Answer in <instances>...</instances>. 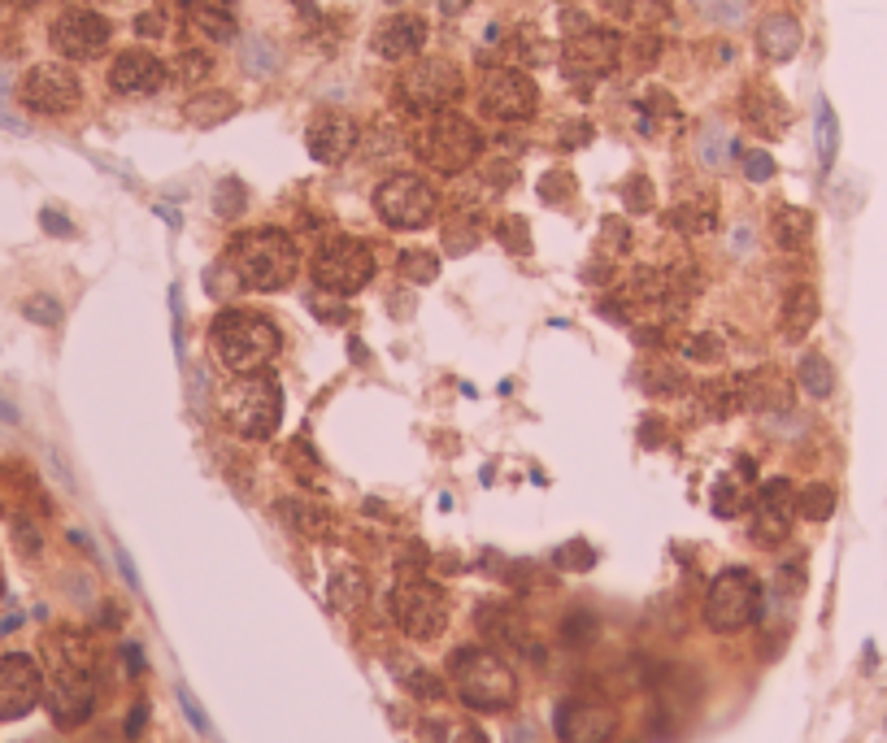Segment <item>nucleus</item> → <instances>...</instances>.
I'll use <instances>...</instances> for the list:
<instances>
[{"label": "nucleus", "instance_id": "1", "mask_svg": "<svg viewBox=\"0 0 887 743\" xmlns=\"http://www.w3.org/2000/svg\"><path fill=\"white\" fill-rule=\"evenodd\" d=\"M226 270L249 292H283L301 270V252H296V240L288 231L258 227V231H244V235L231 240Z\"/></svg>", "mask_w": 887, "mask_h": 743}, {"label": "nucleus", "instance_id": "2", "mask_svg": "<svg viewBox=\"0 0 887 743\" xmlns=\"http://www.w3.org/2000/svg\"><path fill=\"white\" fill-rule=\"evenodd\" d=\"M209 344H213V357L222 361V370H231V374H261L274 361V352H279V331L261 313L226 309V313H218V322L209 331Z\"/></svg>", "mask_w": 887, "mask_h": 743}, {"label": "nucleus", "instance_id": "3", "mask_svg": "<svg viewBox=\"0 0 887 743\" xmlns=\"http://www.w3.org/2000/svg\"><path fill=\"white\" fill-rule=\"evenodd\" d=\"M448 670H453L457 695L466 700L470 709H478V713H501V709H510L518 700L514 670L496 652H487V647H462Z\"/></svg>", "mask_w": 887, "mask_h": 743}, {"label": "nucleus", "instance_id": "4", "mask_svg": "<svg viewBox=\"0 0 887 743\" xmlns=\"http://www.w3.org/2000/svg\"><path fill=\"white\" fill-rule=\"evenodd\" d=\"M222 418L244 440H270L283 422V392L270 374H235L222 392Z\"/></svg>", "mask_w": 887, "mask_h": 743}, {"label": "nucleus", "instance_id": "5", "mask_svg": "<svg viewBox=\"0 0 887 743\" xmlns=\"http://www.w3.org/2000/svg\"><path fill=\"white\" fill-rule=\"evenodd\" d=\"M478 149H483V135L462 113H444L440 109V113H431L414 131L417 161L431 165L435 174H462L466 165H474Z\"/></svg>", "mask_w": 887, "mask_h": 743}, {"label": "nucleus", "instance_id": "6", "mask_svg": "<svg viewBox=\"0 0 887 743\" xmlns=\"http://www.w3.org/2000/svg\"><path fill=\"white\" fill-rule=\"evenodd\" d=\"M762 613V583L757 574L748 570H723L709 592H705V626L718 631V635H730V631H744L753 626Z\"/></svg>", "mask_w": 887, "mask_h": 743}, {"label": "nucleus", "instance_id": "7", "mask_svg": "<svg viewBox=\"0 0 887 743\" xmlns=\"http://www.w3.org/2000/svg\"><path fill=\"white\" fill-rule=\"evenodd\" d=\"M370 279H374V252L362 240L340 235L317 248V257H313V283L331 297H353Z\"/></svg>", "mask_w": 887, "mask_h": 743}, {"label": "nucleus", "instance_id": "8", "mask_svg": "<svg viewBox=\"0 0 887 743\" xmlns=\"http://www.w3.org/2000/svg\"><path fill=\"white\" fill-rule=\"evenodd\" d=\"M374 209H379V218H383L387 227H396V231H417V227H426V222L435 218L440 197H435V188H431L422 174H392V179L379 183Z\"/></svg>", "mask_w": 887, "mask_h": 743}, {"label": "nucleus", "instance_id": "9", "mask_svg": "<svg viewBox=\"0 0 887 743\" xmlns=\"http://www.w3.org/2000/svg\"><path fill=\"white\" fill-rule=\"evenodd\" d=\"M392 618L405 635L435 640L448 626V595L426 579H401L396 592H392Z\"/></svg>", "mask_w": 887, "mask_h": 743}, {"label": "nucleus", "instance_id": "10", "mask_svg": "<svg viewBox=\"0 0 887 743\" xmlns=\"http://www.w3.org/2000/svg\"><path fill=\"white\" fill-rule=\"evenodd\" d=\"M478 104L496 122H526L540 104V92L518 66H492L478 79Z\"/></svg>", "mask_w": 887, "mask_h": 743}, {"label": "nucleus", "instance_id": "11", "mask_svg": "<svg viewBox=\"0 0 887 743\" xmlns=\"http://www.w3.org/2000/svg\"><path fill=\"white\" fill-rule=\"evenodd\" d=\"M401 97L422 113H440L462 97V70L448 57H422L405 70L401 79Z\"/></svg>", "mask_w": 887, "mask_h": 743}, {"label": "nucleus", "instance_id": "12", "mask_svg": "<svg viewBox=\"0 0 887 743\" xmlns=\"http://www.w3.org/2000/svg\"><path fill=\"white\" fill-rule=\"evenodd\" d=\"M618 57H623V40L614 31H596V27H583L574 31L562 49V74L571 83H596L605 74L618 70Z\"/></svg>", "mask_w": 887, "mask_h": 743}, {"label": "nucleus", "instance_id": "13", "mask_svg": "<svg viewBox=\"0 0 887 743\" xmlns=\"http://www.w3.org/2000/svg\"><path fill=\"white\" fill-rule=\"evenodd\" d=\"M18 97H22V104H27L31 113H49V118H57V113H70V109L83 100V88H79V74H74L70 66L44 61V66H31V70H27Z\"/></svg>", "mask_w": 887, "mask_h": 743}, {"label": "nucleus", "instance_id": "14", "mask_svg": "<svg viewBox=\"0 0 887 743\" xmlns=\"http://www.w3.org/2000/svg\"><path fill=\"white\" fill-rule=\"evenodd\" d=\"M44 695V674L27 652L0 656V722L27 717Z\"/></svg>", "mask_w": 887, "mask_h": 743}, {"label": "nucleus", "instance_id": "15", "mask_svg": "<svg viewBox=\"0 0 887 743\" xmlns=\"http://www.w3.org/2000/svg\"><path fill=\"white\" fill-rule=\"evenodd\" d=\"M553 731L562 743H605L618 731V713L605 700H562L553 713Z\"/></svg>", "mask_w": 887, "mask_h": 743}, {"label": "nucleus", "instance_id": "16", "mask_svg": "<svg viewBox=\"0 0 887 743\" xmlns=\"http://www.w3.org/2000/svg\"><path fill=\"white\" fill-rule=\"evenodd\" d=\"M109 36H113V27L97 9H65L52 22V49L61 57H70V61H88V57L104 52Z\"/></svg>", "mask_w": 887, "mask_h": 743}, {"label": "nucleus", "instance_id": "17", "mask_svg": "<svg viewBox=\"0 0 887 743\" xmlns=\"http://www.w3.org/2000/svg\"><path fill=\"white\" fill-rule=\"evenodd\" d=\"M305 149L322 165H340L357 149V122L349 113H340V109H322L310 122V131H305Z\"/></svg>", "mask_w": 887, "mask_h": 743}, {"label": "nucleus", "instance_id": "18", "mask_svg": "<svg viewBox=\"0 0 887 743\" xmlns=\"http://www.w3.org/2000/svg\"><path fill=\"white\" fill-rule=\"evenodd\" d=\"M792 535V483L787 479H770L757 492V513L748 526V540L762 548H775Z\"/></svg>", "mask_w": 887, "mask_h": 743}, {"label": "nucleus", "instance_id": "19", "mask_svg": "<svg viewBox=\"0 0 887 743\" xmlns=\"http://www.w3.org/2000/svg\"><path fill=\"white\" fill-rule=\"evenodd\" d=\"M161 79H165V66L144 49L118 52L113 66H109V88L122 92V97H153Z\"/></svg>", "mask_w": 887, "mask_h": 743}, {"label": "nucleus", "instance_id": "20", "mask_svg": "<svg viewBox=\"0 0 887 743\" xmlns=\"http://www.w3.org/2000/svg\"><path fill=\"white\" fill-rule=\"evenodd\" d=\"M422 44H426V22L414 18V13H392L370 36V49L379 52L383 61H410V57L422 52Z\"/></svg>", "mask_w": 887, "mask_h": 743}, {"label": "nucleus", "instance_id": "21", "mask_svg": "<svg viewBox=\"0 0 887 743\" xmlns=\"http://www.w3.org/2000/svg\"><path fill=\"white\" fill-rule=\"evenodd\" d=\"M818 288L814 283H796L787 297H783V313H779V331L787 344H800L809 331H814V322H818Z\"/></svg>", "mask_w": 887, "mask_h": 743}, {"label": "nucleus", "instance_id": "22", "mask_svg": "<svg viewBox=\"0 0 887 743\" xmlns=\"http://www.w3.org/2000/svg\"><path fill=\"white\" fill-rule=\"evenodd\" d=\"M800 40H805V31H800V22L792 18V13H770V18H762V27H757V52L766 57V61H792L796 52H800Z\"/></svg>", "mask_w": 887, "mask_h": 743}, {"label": "nucleus", "instance_id": "23", "mask_svg": "<svg viewBox=\"0 0 887 743\" xmlns=\"http://www.w3.org/2000/svg\"><path fill=\"white\" fill-rule=\"evenodd\" d=\"M744 122L753 127V131H762V135H783L787 131V104H783V97L775 92V88H766V83H757V88H748L744 92Z\"/></svg>", "mask_w": 887, "mask_h": 743}, {"label": "nucleus", "instance_id": "24", "mask_svg": "<svg viewBox=\"0 0 887 743\" xmlns=\"http://www.w3.org/2000/svg\"><path fill=\"white\" fill-rule=\"evenodd\" d=\"M183 113H188V122L192 127H222L226 118H235L240 113V100L231 97V92H218V88H209V92H196V97L183 104Z\"/></svg>", "mask_w": 887, "mask_h": 743}, {"label": "nucleus", "instance_id": "25", "mask_svg": "<svg viewBox=\"0 0 887 743\" xmlns=\"http://www.w3.org/2000/svg\"><path fill=\"white\" fill-rule=\"evenodd\" d=\"M671 227L683 235H709L718 227V204L709 197H692L671 209Z\"/></svg>", "mask_w": 887, "mask_h": 743}, {"label": "nucleus", "instance_id": "26", "mask_svg": "<svg viewBox=\"0 0 887 743\" xmlns=\"http://www.w3.org/2000/svg\"><path fill=\"white\" fill-rule=\"evenodd\" d=\"M775 244L787 248V252H796V248L809 244V235H814V218L805 213V209H792V204H779L775 209Z\"/></svg>", "mask_w": 887, "mask_h": 743}, {"label": "nucleus", "instance_id": "27", "mask_svg": "<svg viewBox=\"0 0 887 743\" xmlns=\"http://www.w3.org/2000/svg\"><path fill=\"white\" fill-rule=\"evenodd\" d=\"M796 383H800V392H809L814 400H827L835 392L831 361H827L823 352H805L800 365H796Z\"/></svg>", "mask_w": 887, "mask_h": 743}, {"label": "nucleus", "instance_id": "28", "mask_svg": "<svg viewBox=\"0 0 887 743\" xmlns=\"http://www.w3.org/2000/svg\"><path fill=\"white\" fill-rule=\"evenodd\" d=\"M188 18H192V31L213 40V44L235 40V22H231V13L218 9V4H188Z\"/></svg>", "mask_w": 887, "mask_h": 743}, {"label": "nucleus", "instance_id": "29", "mask_svg": "<svg viewBox=\"0 0 887 743\" xmlns=\"http://www.w3.org/2000/svg\"><path fill=\"white\" fill-rule=\"evenodd\" d=\"M814 135H818V165H823V170H831L835 157H839V122H835V109L827 104V100H818Z\"/></svg>", "mask_w": 887, "mask_h": 743}, {"label": "nucleus", "instance_id": "30", "mask_svg": "<svg viewBox=\"0 0 887 743\" xmlns=\"http://www.w3.org/2000/svg\"><path fill=\"white\" fill-rule=\"evenodd\" d=\"M396 270L410 279V283H435V274H440V252H431V248H405L401 257H396Z\"/></svg>", "mask_w": 887, "mask_h": 743}, {"label": "nucleus", "instance_id": "31", "mask_svg": "<svg viewBox=\"0 0 887 743\" xmlns=\"http://www.w3.org/2000/svg\"><path fill=\"white\" fill-rule=\"evenodd\" d=\"M626 292H631V300H639V304H653V300L666 304V297H671V274L644 265V270L631 274V288H626Z\"/></svg>", "mask_w": 887, "mask_h": 743}, {"label": "nucleus", "instance_id": "32", "mask_svg": "<svg viewBox=\"0 0 887 743\" xmlns=\"http://www.w3.org/2000/svg\"><path fill=\"white\" fill-rule=\"evenodd\" d=\"M639 383H644L653 396H678V392H687L683 370H675V365H657V361L639 370Z\"/></svg>", "mask_w": 887, "mask_h": 743}, {"label": "nucleus", "instance_id": "33", "mask_svg": "<svg viewBox=\"0 0 887 743\" xmlns=\"http://www.w3.org/2000/svg\"><path fill=\"white\" fill-rule=\"evenodd\" d=\"M279 513L288 518V526L292 531H301V535H322L326 531V513L322 509H313V504H305V500H283L279 504Z\"/></svg>", "mask_w": 887, "mask_h": 743}, {"label": "nucleus", "instance_id": "34", "mask_svg": "<svg viewBox=\"0 0 887 743\" xmlns=\"http://www.w3.org/2000/svg\"><path fill=\"white\" fill-rule=\"evenodd\" d=\"M796 509H800V518H809V522H827L835 513V488H827V483L805 488V492L796 495Z\"/></svg>", "mask_w": 887, "mask_h": 743}, {"label": "nucleus", "instance_id": "35", "mask_svg": "<svg viewBox=\"0 0 887 743\" xmlns=\"http://www.w3.org/2000/svg\"><path fill=\"white\" fill-rule=\"evenodd\" d=\"M331 600H335L340 609H357L365 600V579L357 570H340V574L331 579Z\"/></svg>", "mask_w": 887, "mask_h": 743}, {"label": "nucleus", "instance_id": "36", "mask_svg": "<svg viewBox=\"0 0 887 743\" xmlns=\"http://www.w3.org/2000/svg\"><path fill=\"white\" fill-rule=\"evenodd\" d=\"M723 352H727V344L714 331H696V335L683 340V357L687 361H723Z\"/></svg>", "mask_w": 887, "mask_h": 743}, {"label": "nucleus", "instance_id": "37", "mask_svg": "<svg viewBox=\"0 0 887 743\" xmlns=\"http://www.w3.org/2000/svg\"><path fill=\"white\" fill-rule=\"evenodd\" d=\"M244 204H249V197H244V183H240V179H222V183H218V192H213V213H218V218H235Z\"/></svg>", "mask_w": 887, "mask_h": 743}, {"label": "nucleus", "instance_id": "38", "mask_svg": "<svg viewBox=\"0 0 887 743\" xmlns=\"http://www.w3.org/2000/svg\"><path fill=\"white\" fill-rule=\"evenodd\" d=\"M496 235H501V244L510 248V252H518V257H526L531 252V227H526V218H505L501 227H496Z\"/></svg>", "mask_w": 887, "mask_h": 743}, {"label": "nucleus", "instance_id": "39", "mask_svg": "<svg viewBox=\"0 0 887 743\" xmlns=\"http://www.w3.org/2000/svg\"><path fill=\"white\" fill-rule=\"evenodd\" d=\"M22 313H27V322H36V327H61V300L44 297V292L27 300Z\"/></svg>", "mask_w": 887, "mask_h": 743}, {"label": "nucleus", "instance_id": "40", "mask_svg": "<svg viewBox=\"0 0 887 743\" xmlns=\"http://www.w3.org/2000/svg\"><path fill=\"white\" fill-rule=\"evenodd\" d=\"M553 565H562V570H592V565H596V552L583 544V540H571V544H562L553 552Z\"/></svg>", "mask_w": 887, "mask_h": 743}, {"label": "nucleus", "instance_id": "41", "mask_svg": "<svg viewBox=\"0 0 887 743\" xmlns=\"http://www.w3.org/2000/svg\"><path fill=\"white\" fill-rule=\"evenodd\" d=\"M623 204L631 213H648L653 209V183L644 174H631L623 183Z\"/></svg>", "mask_w": 887, "mask_h": 743}, {"label": "nucleus", "instance_id": "42", "mask_svg": "<svg viewBox=\"0 0 887 743\" xmlns=\"http://www.w3.org/2000/svg\"><path fill=\"white\" fill-rule=\"evenodd\" d=\"M562 640L571 647L592 644V640H596V618H592V613H571L566 626H562Z\"/></svg>", "mask_w": 887, "mask_h": 743}, {"label": "nucleus", "instance_id": "43", "mask_svg": "<svg viewBox=\"0 0 887 743\" xmlns=\"http://www.w3.org/2000/svg\"><path fill=\"white\" fill-rule=\"evenodd\" d=\"M244 66H249L253 74H270V70L279 66V52L270 49L265 40H249V44H244Z\"/></svg>", "mask_w": 887, "mask_h": 743}, {"label": "nucleus", "instance_id": "44", "mask_svg": "<svg viewBox=\"0 0 887 743\" xmlns=\"http://www.w3.org/2000/svg\"><path fill=\"white\" fill-rule=\"evenodd\" d=\"M730 149H735V144H730V135H727V131H718V127H709V131H705V140H700V157H705L709 165H723V161L730 157Z\"/></svg>", "mask_w": 887, "mask_h": 743}, {"label": "nucleus", "instance_id": "45", "mask_svg": "<svg viewBox=\"0 0 887 743\" xmlns=\"http://www.w3.org/2000/svg\"><path fill=\"white\" fill-rule=\"evenodd\" d=\"M744 174H748L753 183H770V179H775V157L766 149L744 152Z\"/></svg>", "mask_w": 887, "mask_h": 743}, {"label": "nucleus", "instance_id": "46", "mask_svg": "<svg viewBox=\"0 0 887 743\" xmlns=\"http://www.w3.org/2000/svg\"><path fill=\"white\" fill-rule=\"evenodd\" d=\"M574 192V179L566 170H557V174H544V183H540V197L548 200V204H566Z\"/></svg>", "mask_w": 887, "mask_h": 743}, {"label": "nucleus", "instance_id": "47", "mask_svg": "<svg viewBox=\"0 0 887 743\" xmlns=\"http://www.w3.org/2000/svg\"><path fill=\"white\" fill-rule=\"evenodd\" d=\"M739 509H744V495H739V488H735L730 479H723V483L714 488V513H718V518H735Z\"/></svg>", "mask_w": 887, "mask_h": 743}, {"label": "nucleus", "instance_id": "48", "mask_svg": "<svg viewBox=\"0 0 887 743\" xmlns=\"http://www.w3.org/2000/svg\"><path fill=\"white\" fill-rule=\"evenodd\" d=\"M179 704H183V713H188V722L201 731V735H213V722H209V713L196 704V695L188 692V687H179Z\"/></svg>", "mask_w": 887, "mask_h": 743}, {"label": "nucleus", "instance_id": "49", "mask_svg": "<svg viewBox=\"0 0 887 743\" xmlns=\"http://www.w3.org/2000/svg\"><path fill=\"white\" fill-rule=\"evenodd\" d=\"M179 74L196 83L201 74H209V57H201V52H183V61H179Z\"/></svg>", "mask_w": 887, "mask_h": 743}, {"label": "nucleus", "instance_id": "50", "mask_svg": "<svg viewBox=\"0 0 887 743\" xmlns=\"http://www.w3.org/2000/svg\"><path fill=\"white\" fill-rule=\"evenodd\" d=\"M40 222H44V231H49V235H74V227H70V222H65V213H57V209H44V213H40Z\"/></svg>", "mask_w": 887, "mask_h": 743}, {"label": "nucleus", "instance_id": "51", "mask_svg": "<svg viewBox=\"0 0 887 743\" xmlns=\"http://www.w3.org/2000/svg\"><path fill=\"white\" fill-rule=\"evenodd\" d=\"M144 722H149V704H135V713L127 717V735H140V731H144Z\"/></svg>", "mask_w": 887, "mask_h": 743}, {"label": "nucleus", "instance_id": "52", "mask_svg": "<svg viewBox=\"0 0 887 743\" xmlns=\"http://www.w3.org/2000/svg\"><path fill=\"white\" fill-rule=\"evenodd\" d=\"M118 565H122V579H127V583L140 592V574H135V565H131V556H127L122 548H118Z\"/></svg>", "mask_w": 887, "mask_h": 743}, {"label": "nucleus", "instance_id": "53", "mask_svg": "<svg viewBox=\"0 0 887 743\" xmlns=\"http://www.w3.org/2000/svg\"><path fill=\"white\" fill-rule=\"evenodd\" d=\"M122 656H127V665H131V674H140V670H144V652H140V647H135V644H127V647H122Z\"/></svg>", "mask_w": 887, "mask_h": 743}, {"label": "nucleus", "instance_id": "54", "mask_svg": "<svg viewBox=\"0 0 887 743\" xmlns=\"http://www.w3.org/2000/svg\"><path fill=\"white\" fill-rule=\"evenodd\" d=\"M601 313H605V318H614V322H626V304H623V300H618V304H614V300H601Z\"/></svg>", "mask_w": 887, "mask_h": 743}, {"label": "nucleus", "instance_id": "55", "mask_svg": "<svg viewBox=\"0 0 887 743\" xmlns=\"http://www.w3.org/2000/svg\"><path fill=\"white\" fill-rule=\"evenodd\" d=\"M635 344H639V348H657V344H662V331H635Z\"/></svg>", "mask_w": 887, "mask_h": 743}, {"label": "nucleus", "instance_id": "56", "mask_svg": "<svg viewBox=\"0 0 887 743\" xmlns=\"http://www.w3.org/2000/svg\"><path fill=\"white\" fill-rule=\"evenodd\" d=\"M140 31H144V36H157V31H161V18H157V13H144V18H140Z\"/></svg>", "mask_w": 887, "mask_h": 743}, {"label": "nucleus", "instance_id": "57", "mask_svg": "<svg viewBox=\"0 0 887 743\" xmlns=\"http://www.w3.org/2000/svg\"><path fill=\"white\" fill-rule=\"evenodd\" d=\"M605 9L618 13V18H626V13H631V0H605Z\"/></svg>", "mask_w": 887, "mask_h": 743}, {"label": "nucleus", "instance_id": "58", "mask_svg": "<svg viewBox=\"0 0 887 743\" xmlns=\"http://www.w3.org/2000/svg\"><path fill=\"white\" fill-rule=\"evenodd\" d=\"M0 422H18V409H13L4 396H0Z\"/></svg>", "mask_w": 887, "mask_h": 743}, {"label": "nucleus", "instance_id": "59", "mask_svg": "<svg viewBox=\"0 0 887 743\" xmlns=\"http://www.w3.org/2000/svg\"><path fill=\"white\" fill-rule=\"evenodd\" d=\"M457 743H487V735H483V731H462Z\"/></svg>", "mask_w": 887, "mask_h": 743}, {"label": "nucleus", "instance_id": "60", "mask_svg": "<svg viewBox=\"0 0 887 743\" xmlns=\"http://www.w3.org/2000/svg\"><path fill=\"white\" fill-rule=\"evenodd\" d=\"M18 4H31V0H18Z\"/></svg>", "mask_w": 887, "mask_h": 743}, {"label": "nucleus", "instance_id": "61", "mask_svg": "<svg viewBox=\"0 0 887 743\" xmlns=\"http://www.w3.org/2000/svg\"><path fill=\"white\" fill-rule=\"evenodd\" d=\"M0 592H4V583H0Z\"/></svg>", "mask_w": 887, "mask_h": 743}]
</instances>
